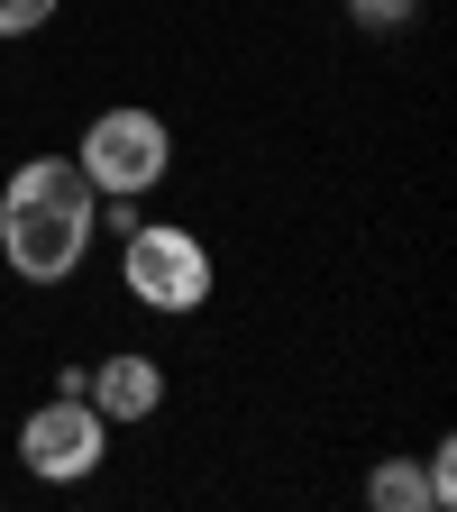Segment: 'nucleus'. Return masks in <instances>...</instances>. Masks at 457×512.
<instances>
[{"label":"nucleus","instance_id":"nucleus-6","mask_svg":"<svg viewBox=\"0 0 457 512\" xmlns=\"http://www.w3.org/2000/svg\"><path fill=\"white\" fill-rule=\"evenodd\" d=\"M366 503H375V512H439V503H430V476H421L412 458H384V467L366 476Z\"/></svg>","mask_w":457,"mask_h":512},{"label":"nucleus","instance_id":"nucleus-9","mask_svg":"<svg viewBox=\"0 0 457 512\" xmlns=\"http://www.w3.org/2000/svg\"><path fill=\"white\" fill-rule=\"evenodd\" d=\"M348 10H357V28H412V0H348Z\"/></svg>","mask_w":457,"mask_h":512},{"label":"nucleus","instance_id":"nucleus-1","mask_svg":"<svg viewBox=\"0 0 457 512\" xmlns=\"http://www.w3.org/2000/svg\"><path fill=\"white\" fill-rule=\"evenodd\" d=\"M92 211L101 192L83 183L74 156H28L0 192V256H10L19 284H64L92 247Z\"/></svg>","mask_w":457,"mask_h":512},{"label":"nucleus","instance_id":"nucleus-2","mask_svg":"<svg viewBox=\"0 0 457 512\" xmlns=\"http://www.w3.org/2000/svg\"><path fill=\"white\" fill-rule=\"evenodd\" d=\"M119 284H128V302L183 320V311L211 302V247L192 238L183 220H138L119 238Z\"/></svg>","mask_w":457,"mask_h":512},{"label":"nucleus","instance_id":"nucleus-8","mask_svg":"<svg viewBox=\"0 0 457 512\" xmlns=\"http://www.w3.org/2000/svg\"><path fill=\"white\" fill-rule=\"evenodd\" d=\"M421 476H430V503L448 512V503H457V439H439V448H430V467H421Z\"/></svg>","mask_w":457,"mask_h":512},{"label":"nucleus","instance_id":"nucleus-7","mask_svg":"<svg viewBox=\"0 0 457 512\" xmlns=\"http://www.w3.org/2000/svg\"><path fill=\"white\" fill-rule=\"evenodd\" d=\"M55 10H64V0H0V37H37Z\"/></svg>","mask_w":457,"mask_h":512},{"label":"nucleus","instance_id":"nucleus-3","mask_svg":"<svg viewBox=\"0 0 457 512\" xmlns=\"http://www.w3.org/2000/svg\"><path fill=\"white\" fill-rule=\"evenodd\" d=\"M74 165H83L92 192H156L165 165H174V138H165L156 110H101V119L83 128Z\"/></svg>","mask_w":457,"mask_h":512},{"label":"nucleus","instance_id":"nucleus-5","mask_svg":"<svg viewBox=\"0 0 457 512\" xmlns=\"http://www.w3.org/2000/svg\"><path fill=\"white\" fill-rule=\"evenodd\" d=\"M83 403L119 430V421H156V403H165V366L147 357V348H110L101 366H83Z\"/></svg>","mask_w":457,"mask_h":512},{"label":"nucleus","instance_id":"nucleus-4","mask_svg":"<svg viewBox=\"0 0 457 512\" xmlns=\"http://www.w3.org/2000/svg\"><path fill=\"white\" fill-rule=\"evenodd\" d=\"M101 458H110V421L83 394H55V403H37L19 421V467L46 476V485H83Z\"/></svg>","mask_w":457,"mask_h":512}]
</instances>
